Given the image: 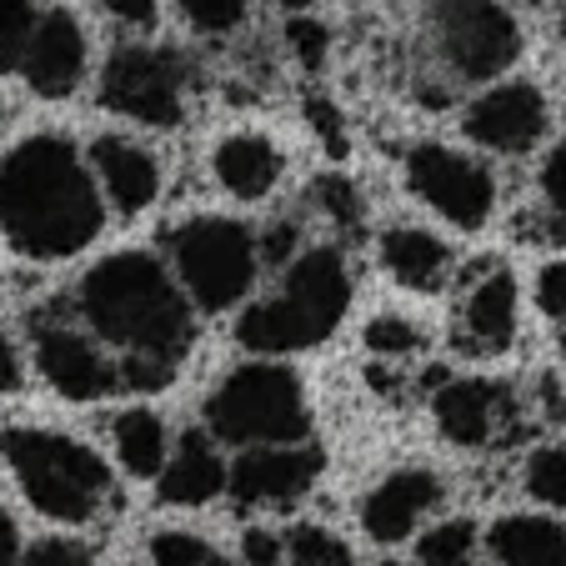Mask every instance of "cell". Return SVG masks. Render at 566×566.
Segmentation results:
<instances>
[{"mask_svg": "<svg viewBox=\"0 0 566 566\" xmlns=\"http://www.w3.org/2000/svg\"><path fill=\"white\" fill-rule=\"evenodd\" d=\"M281 552H286L291 562H301V566H346L352 562V552H346L342 536L321 532V526H296Z\"/></svg>", "mask_w": 566, "mask_h": 566, "instance_id": "26", "label": "cell"}, {"mask_svg": "<svg viewBox=\"0 0 566 566\" xmlns=\"http://www.w3.org/2000/svg\"><path fill=\"white\" fill-rule=\"evenodd\" d=\"M471 552H476V526H471V522H441V526H431V532L421 536L417 562H427V566H461Z\"/></svg>", "mask_w": 566, "mask_h": 566, "instance_id": "24", "label": "cell"}, {"mask_svg": "<svg viewBox=\"0 0 566 566\" xmlns=\"http://www.w3.org/2000/svg\"><path fill=\"white\" fill-rule=\"evenodd\" d=\"M116 457L130 476H140V481L156 476L166 467V427H160V417H150V411L116 417Z\"/></svg>", "mask_w": 566, "mask_h": 566, "instance_id": "22", "label": "cell"}, {"mask_svg": "<svg viewBox=\"0 0 566 566\" xmlns=\"http://www.w3.org/2000/svg\"><path fill=\"white\" fill-rule=\"evenodd\" d=\"M31 25H35L31 0H0V71H15V65H21Z\"/></svg>", "mask_w": 566, "mask_h": 566, "instance_id": "28", "label": "cell"}, {"mask_svg": "<svg viewBox=\"0 0 566 566\" xmlns=\"http://www.w3.org/2000/svg\"><path fill=\"white\" fill-rule=\"evenodd\" d=\"M562 356H566V336H562Z\"/></svg>", "mask_w": 566, "mask_h": 566, "instance_id": "42", "label": "cell"}, {"mask_svg": "<svg viewBox=\"0 0 566 566\" xmlns=\"http://www.w3.org/2000/svg\"><path fill=\"white\" fill-rule=\"evenodd\" d=\"M486 546L506 566H566V526L552 516H502Z\"/></svg>", "mask_w": 566, "mask_h": 566, "instance_id": "21", "label": "cell"}, {"mask_svg": "<svg viewBox=\"0 0 566 566\" xmlns=\"http://www.w3.org/2000/svg\"><path fill=\"white\" fill-rule=\"evenodd\" d=\"M176 6H181L186 21L206 35H231V31H241L251 15V0H176Z\"/></svg>", "mask_w": 566, "mask_h": 566, "instance_id": "25", "label": "cell"}, {"mask_svg": "<svg viewBox=\"0 0 566 566\" xmlns=\"http://www.w3.org/2000/svg\"><path fill=\"white\" fill-rule=\"evenodd\" d=\"M101 191L61 136H25L0 156V231L21 256L65 261L101 235Z\"/></svg>", "mask_w": 566, "mask_h": 566, "instance_id": "2", "label": "cell"}, {"mask_svg": "<svg viewBox=\"0 0 566 566\" xmlns=\"http://www.w3.org/2000/svg\"><path fill=\"white\" fill-rule=\"evenodd\" d=\"M321 476V451L301 447V441H266L251 447L247 457L226 467V486L235 502H296L311 481Z\"/></svg>", "mask_w": 566, "mask_h": 566, "instance_id": "12", "label": "cell"}, {"mask_svg": "<svg viewBox=\"0 0 566 566\" xmlns=\"http://www.w3.org/2000/svg\"><path fill=\"white\" fill-rule=\"evenodd\" d=\"M186 61L156 45H120L101 71V101L106 111L136 120V126H181L186 116Z\"/></svg>", "mask_w": 566, "mask_h": 566, "instance_id": "7", "label": "cell"}, {"mask_svg": "<svg viewBox=\"0 0 566 566\" xmlns=\"http://www.w3.org/2000/svg\"><path fill=\"white\" fill-rule=\"evenodd\" d=\"M516 401L502 381H451L437 391V427L457 447H492L512 431Z\"/></svg>", "mask_w": 566, "mask_h": 566, "instance_id": "14", "label": "cell"}, {"mask_svg": "<svg viewBox=\"0 0 566 566\" xmlns=\"http://www.w3.org/2000/svg\"><path fill=\"white\" fill-rule=\"evenodd\" d=\"M461 336L476 356H502L516 342V276L492 266L467 291L461 306Z\"/></svg>", "mask_w": 566, "mask_h": 566, "instance_id": "16", "label": "cell"}, {"mask_svg": "<svg viewBox=\"0 0 566 566\" xmlns=\"http://www.w3.org/2000/svg\"><path fill=\"white\" fill-rule=\"evenodd\" d=\"M81 311L101 342L126 352L120 381L136 391L166 386L191 352V306H186L181 286L166 276V266L146 251H120V256L101 261L96 271H86Z\"/></svg>", "mask_w": 566, "mask_h": 566, "instance_id": "1", "label": "cell"}, {"mask_svg": "<svg viewBox=\"0 0 566 566\" xmlns=\"http://www.w3.org/2000/svg\"><path fill=\"white\" fill-rule=\"evenodd\" d=\"M381 266L391 271L396 286L437 291L451 271V251L441 235L421 231V226H391V231L381 235Z\"/></svg>", "mask_w": 566, "mask_h": 566, "instance_id": "19", "label": "cell"}, {"mask_svg": "<svg viewBox=\"0 0 566 566\" xmlns=\"http://www.w3.org/2000/svg\"><path fill=\"white\" fill-rule=\"evenodd\" d=\"M296 247V226H276L266 241V261H286V251Z\"/></svg>", "mask_w": 566, "mask_h": 566, "instance_id": "40", "label": "cell"}, {"mask_svg": "<svg viewBox=\"0 0 566 566\" xmlns=\"http://www.w3.org/2000/svg\"><path fill=\"white\" fill-rule=\"evenodd\" d=\"M25 386V366H21V352H15L6 336H0V396H15Z\"/></svg>", "mask_w": 566, "mask_h": 566, "instance_id": "36", "label": "cell"}, {"mask_svg": "<svg viewBox=\"0 0 566 566\" xmlns=\"http://www.w3.org/2000/svg\"><path fill=\"white\" fill-rule=\"evenodd\" d=\"M150 562H160V566H216L221 552L191 532H160V536H150Z\"/></svg>", "mask_w": 566, "mask_h": 566, "instance_id": "27", "label": "cell"}, {"mask_svg": "<svg viewBox=\"0 0 566 566\" xmlns=\"http://www.w3.org/2000/svg\"><path fill=\"white\" fill-rule=\"evenodd\" d=\"M461 126H467V136L476 146L502 150V156H522L546 130V96L532 81H506V86H492L486 96L471 101Z\"/></svg>", "mask_w": 566, "mask_h": 566, "instance_id": "10", "label": "cell"}, {"mask_svg": "<svg viewBox=\"0 0 566 566\" xmlns=\"http://www.w3.org/2000/svg\"><path fill=\"white\" fill-rule=\"evenodd\" d=\"M211 166H216V181H221L231 196H241V201L271 196L281 181V171H286L281 150L271 146L266 136H226L221 146H216Z\"/></svg>", "mask_w": 566, "mask_h": 566, "instance_id": "20", "label": "cell"}, {"mask_svg": "<svg viewBox=\"0 0 566 566\" xmlns=\"http://www.w3.org/2000/svg\"><path fill=\"white\" fill-rule=\"evenodd\" d=\"M81 71H86V31L75 25L71 11H45L21 51L25 86L45 101H61L81 86Z\"/></svg>", "mask_w": 566, "mask_h": 566, "instance_id": "13", "label": "cell"}, {"mask_svg": "<svg viewBox=\"0 0 566 566\" xmlns=\"http://www.w3.org/2000/svg\"><path fill=\"white\" fill-rule=\"evenodd\" d=\"M91 160H96V176H101V186H106L116 211L140 216L160 196V166L146 146H136V140L101 136L96 150H91Z\"/></svg>", "mask_w": 566, "mask_h": 566, "instance_id": "17", "label": "cell"}, {"mask_svg": "<svg viewBox=\"0 0 566 566\" xmlns=\"http://www.w3.org/2000/svg\"><path fill=\"white\" fill-rule=\"evenodd\" d=\"M286 35H291V45H296V55H301L306 65H316L321 55H326V31H321L316 21H296Z\"/></svg>", "mask_w": 566, "mask_h": 566, "instance_id": "35", "label": "cell"}, {"mask_svg": "<svg viewBox=\"0 0 566 566\" xmlns=\"http://www.w3.org/2000/svg\"><path fill=\"white\" fill-rule=\"evenodd\" d=\"M542 201H546V216H552L556 235H566V140L542 166Z\"/></svg>", "mask_w": 566, "mask_h": 566, "instance_id": "30", "label": "cell"}, {"mask_svg": "<svg viewBox=\"0 0 566 566\" xmlns=\"http://www.w3.org/2000/svg\"><path fill=\"white\" fill-rule=\"evenodd\" d=\"M407 186L421 206H431L437 216H447L461 231L492 221L496 211V176L481 160L461 156L451 146H417L407 156Z\"/></svg>", "mask_w": 566, "mask_h": 566, "instance_id": "9", "label": "cell"}, {"mask_svg": "<svg viewBox=\"0 0 566 566\" xmlns=\"http://www.w3.org/2000/svg\"><path fill=\"white\" fill-rule=\"evenodd\" d=\"M536 306L552 321H566V261L542 266V276H536Z\"/></svg>", "mask_w": 566, "mask_h": 566, "instance_id": "32", "label": "cell"}, {"mask_svg": "<svg viewBox=\"0 0 566 566\" xmlns=\"http://www.w3.org/2000/svg\"><path fill=\"white\" fill-rule=\"evenodd\" d=\"M526 492L542 506L566 512V447H536L526 457Z\"/></svg>", "mask_w": 566, "mask_h": 566, "instance_id": "23", "label": "cell"}, {"mask_svg": "<svg viewBox=\"0 0 566 566\" xmlns=\"http://www.w3.org/2000/svg\"><path fill=\"white\" fill-rule=\"evenodd\" d=\"M35 361L65 401H106L120 386V366H111V356L71 326L35 321Z\"/></svg>", "mask_w": 566, "mask_h": 566, "instance_id": "11", "label": "cell"}, {"mask_svg": "<svg viewBox=\"0 0 566 566\" xmlns=\"http://www.w3.org/2000/svg\"><path fill=\"white\" fill-rule=\"evenodd\" d=\"M226 486V461L221 451L211 447L206 431H186L176 457L166 461L160 471V502H176V506H206L216 492Z\"/></svg>", "mask_w": 566, "mask_h": 566, "instance_id": "18", "label": "cell"}, {"mask_svg": "<svg viewBox=\"0 0 566 566\" xmlns=\"http://www.w3.org/2000/svg\"><path fill=\"white\" fill-rule=\"evenodd\" d=\"M281 6H306V0H281Z\"/></svg>", "mask_w": 566, "mask_h": 566, "instance_id": "41", "label": "cell"}, {"mask_svg": "<svg viewBox=\"0 0 566 566\" xmlns=\"http://www.w3.org/2000/svg\"><path fill=\"white\" fill-rule=\"evenodd\" d=\"M532 6H536V0H532Z\"/></svg>", "mask_w": 566, "mask_h": 566, "instance_id": "43", "label": "cell"}, {"mask_svg": "<svg viewBox=\"0 0 566 566\" xmlns=\"http://www.w3.org/2000/svg\"><path fill=\"white\" fill-rule=\"evenodd\" d=\"M241 552H247V562H256V566L281 562V542L271 532H247L241 536Z\"/></svg>", "mask_w": 566, "mask_h": 566, "instance_id": "38", "label": "cell"}, {"mask_svg": "<svg viewBox=\"0 0 566 566\" xmlns=\"http://www.w3.org/2000/svg\"><path fill=\"white\" fill-rule=\"evenodd\" d=\"M116 21H126V25H150L156 21V0H101Z\"/></svg>", "mask_w": 566, "mask_h": 566, "instance_id": "37", "label": "cell"}, {"mask_svg": "<svg viewBox=\"0 0 566 566\" xmlns=\"http://www.w3.org/2000/svg\"><path fill=\"white\" fill-rule=\"evenodd\" d=\"M0 457L15 471L25 502L51 522H91L111 496V471L86 441L61 431L15 427L0 437Z\"/></svg>", "mask_w": 566, "mask_h": 566, "instance_id": "4", "label": "cell"}, {"mask_svg": "<svg viewBox=\"0 0 566 566\" xmlns=\"http://www.w3.org/2000/svg\"><path fill=\"white\" fill-rule=\"evenodd\" d=\"M346 306H352V276H346L342 251L316 247L286 271V286L276 296L241 316L235 342L266 356L306 352V346H321L342 326Z\"/></svg>", "mask_w": 566, "mask_h": 566, "instance_id": "3", "label": "cell"}, {"mask_svg": "<svg viewBox=\"0 0 566 566\" xmlns=\"http://www.w3.org/2000/svg\"><path fill=\"white\" fill-rule=\"evenodd\" d=\"M31 566H91L96 562V546H86V542H41L31 556H25Z\"/></svg>", "mask_w": 566, "mask_h": 566, "instance_id": "31", "label": "cell"}, {"mask_svg": "<svg viewBox=\"0 0 566 566\" xmlns=\"http://www.w3.org/2000/svg\"><path fill=\"white\" fill-rule=\"evenodd\" d=\"M316 196H321V211H332L342 226L356 221V191H352L346 181H321Z\"/></svg>", "mask_w": 566, "mask_h": 566, "instance_id": "33", "label": "cell"}, {"mask_svg": "<svg viewBox=\"0 0 566 566\" xmlns=\"http://www.w3.org/2000/svg\"><path fill=\"white\" fill-rule=\"evenodd\" d=\"M206 421L231 447H266V441H301L311 427V411L296 371H286L276 361H251L235 366L216 386Z\"/></svg>", "mask_w": 566, "mask_h": 566, "instance_id": "5", "label": "cell"}, {"mask_svg": "<svg viewBox=\"0 0 566 566\" xmlns=\"http://www.w3.org/2000/svg\"><path fill=\"white\" fill-rule=\"evenodd\" d=\"M21 556V532H15V516L0 506V562H15Z\"/></svg>", "mask_w": 566, "mask_h": 566, "instance_id": "39", "label": "cell"}, {"mask_svg": "<svg viewBox=\"0 0 566 566\" xmlns=\"http://www.w3.org/2000/svg\"><path fill=\"white\" fill-rule=\"evenodd\" d=\"M311 126H316L321 140H332V156H346V136H342V116H336L332 101H311Z\"/></svg>", "mask_w": 566, "mask_h": 566, "instance_id": "34", "label": "cell"}, {"mask_svg": "<svg viewBox=\"0 0 566 566\" xmlns=\"http://www.w3.org/2000/svg\"><path fill=\"white\" fill-rule=\"evenodd\" d=\"M417 346H421V336L407 316H376L366 326V352H376V356H407Z\"/></svg>", "mask_w": 566, "mask_h": 566, "instance_id": "29", "label": "cell"}, {"mask_svg": "<svg viewBox=\"0 0 566 566\" xmlns=\"http://www.w3.org/2000/svg\"><path fill=\"white\" fill-rule=\"evenodd\" d=\"M437 502H441V481L431 476L427 467L391 471V476H386L376 492H366L361 526H366V536H371V542L396 546V542H407V536L417 532V522Z\"/></svg>", "mask_w": 566, "mask_h": 566, "instance_id": "15", "label": "cell"}, {"mask_svg": "<svg viewBox=\"0 0 566 566\" xmlns=\"http://www.w3.org/2000/svg\"><path fill=\"white\" fill-rule=\"evenodd\" d=\"M176 276H181L186 296L201 311H231L235 301L251 291L256 281V241L241 221L226 216H196L171 235Z\"/></svg>", "mask_w": 566, "mask_h": 566, "instance_id": "6", "label": "cell"}, {"mask_svg": "<svg viewBox=\"0 0 566 566\" xmlns=\"http://www.w3.org/2000/svg\"><path fill=\"white\" fill-rule=\"evenodd\" d=\"M431 31L461 81H492L522 55V31L502 0H431Z\"/></svg>", "mask_w": 566, "mask_h": 566, "instance_id": "8", "label": "cell"}]
</instances>
